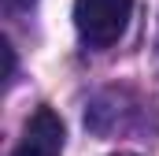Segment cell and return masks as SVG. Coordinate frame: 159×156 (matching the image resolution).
Returning <instances> with one entry per match:
<instances>
[{
  "label": "cell",
  "instance_id": "277c9868",
  "mask_svg": "<svg viewBox=\"0 0 159 156\" xmlns=\"http://www.w3.org/2000/svg\"><path fill=\"white\" fill-rule=\"evenodd\" d=\"M119 156H126V153H119Z\"/></svg>",
  "mask_w": 159,
  "mask_h": 156
},
{
  "label": "cell",
  "instance_id": "7a4b0ae2",
  "mask_svg": "<svg viewBox=\"0 0 159 156\" xmlns=\"http://www.w3.org/2000/svg\"><path fill=\"white\" fill-rule=\"evenodd\" d=\"M11 156H63V123H59V115L52 108H37Z\"/></svg>",
  "mask_w": 159,
  "mask_h": 156
},
{
  "label": "cell",
  "instance_id": "6da1fadb",
  "mask_svg": "<svg viewBox=\"0 0 159 156\" xmlns=\"http://www.w3.org/2000/svg\"><path fill=\"white\" fill-rule=\"evenodd\" d=\"M133 0H74V26L89 48H107L126 34Z\"/></svg>",
  "mask_w": 159,
  "mask_h": 156
},
{
  "label": "cell",
  "instance_id": "3957f363",
  "mask_svg": "<svg viewBox=\"0 0 159 156\" xmlns=\"http://www.w3.org/2000/svg\"><path fill=\"white\" fill-rule=\"evenodd\" d=\"M4 4H7L11 11H30V7H34L37 0H4Z\"/></svg>",
  "mask_w": 159,
  "mask_h": 156
}]
</instances>
